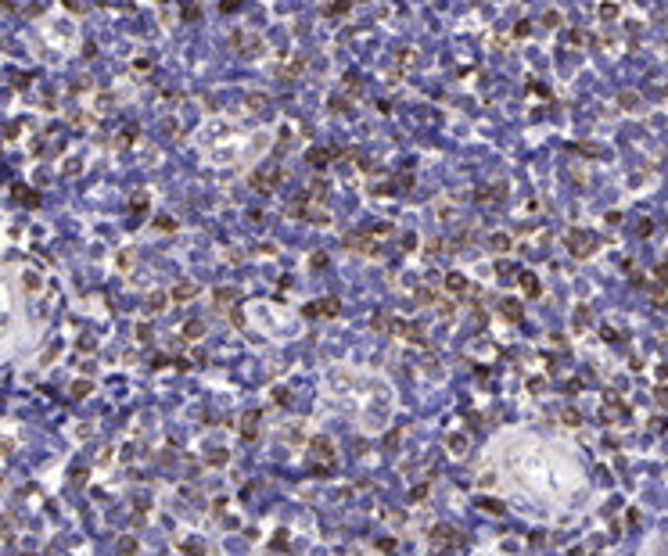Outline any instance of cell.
Returning <instances> with one entry per match:
<instances>
[{"instance_id":"1f68e13d","label":"cell","mask_w":668,"mask_h":556,"mask_svg":"<svg viewBox=\"0 0 668 556\" xmlns=\"http://www.w3.org/2000/svg\"><path fill=\"white\" fill-rule=\"evenodd\" d=\"M266 104H269V101H266V94H248V108H252V111H263Z\"/></svg>"},{"instance_id":"4dcf8cb0","label":"cell","mask_w":668,"mask_h":556,"mask_svg":"<svg viewBox=\"0 0 668 556\" xmlns=\"http://www.w3.org/2000/svg\"><path fill=\"white\" fill-rule=\"evenodd\" d=\"M571 43H575V47H589V43H593V36L582 33V29H571Z\"/></svg>"},{"instance_id":"4fadbf2b","label":"cell","mask_w":668,"mask_h":556,"mask_svg":"<svg viewBox=\"0 0 668 556\" xmlns=\"http://www.w3.org/2000/svg\"><path fill=\"white\" fill-rule=\"evenodd\" d=\"M302 68H306V61H302V57H291V61H284V65H280V79H284V83L298 79V76H302Z\"/></svg>"},{"instance_id":"681fc988","label":"cell","mask_w":668,"mask_h":556,"mask_svg":"<svg viewBox=\"0 0 668 556\" xmlns=\"http://www.w3.org/2000/svg\"><path fill=\"white\" fill-rule=\"evenodd\" d=\"M424 495H428V485H417L413 492H409V499H413V502H420V499H424Z\"/></svg>"},{"instance_id":"603a6c76","label":"cell","mask_w":668,"mask_h":556,"mask_svg":"<svg viewBox=\"0 0 668 556\" xmlns=\"http://www.w3.org/2000/svg\"><path fill=\"white\" fill-rule=\"evenodd\" d=\"M14 198H18L22 205H36V201H40V198H36V190H29V187H22V183L14 187Z\"/></svg>"},{"instance_id":"484cf974","label":"cell","mask_w":668,"mask_h":556,"mask_svg":"<svg viewBox=\"0 0 668 556\" xmlns=\"http://www.w3.org/2000/svg\"><path fill=\"white\" fill-rule=\"evenodd\" d=\"M489 244H492V251H499V255H503V251H510V237H507V233H492V240H489Z\"/></svg>"},{"instance_id":"7c38bea8","label":"cell","mask_w":668,"mask_h":556,"mask_svg":"<svg viewBox=\"0 0 668 556\" xmlns=\"http://www.w3.org/2000/svg\"><path fill=\"white\" fill-rule=\"evenodd\" d=\"M518 283H521V291H525L528 298H539V294H542L539 277H535V273H518Z\"/></svg>"},{"instance_id":"5b68a950","label":"cell","mask_w":668,"mask_h":556,"mask_svg":"<svg viewBox=\"0 0 668 556\" xmlns=\"http://www.w3.org/2000/svg\"><path fill=\"white\" fill-rule=\"evenodd\" d=\"M338 155H345L341 147H309V151H306V162L313 165V169H324V165H327L331 158H338Z\"/></svg>"},{"instance_id":"bcb514c9","label":"cell","mask_w":668,"mask_h":556,"mask_svg":"<svg viewBox=\"0 0 668 556\" xmlns=\"http://www.w3.org/2000/svg\"><path fill=\"white\" fill-rule=\"evenodd\" d=\"M119 266H123V269H130V266H133V248H126L123 255H119Z\"/></svg>"},{"instance_id":"816d5d0a","label":"cell","mask_w":668,"mask_h":556,"mask_svg":"<svg viewBox=\"0 0 668 556\" xmlns=\"http://www.w3.org/2000/svg\"><path fill=\"white\" fill-rule=\"evenodd\" d=\"M62 4H65L68 11H83V7H86V0H62Z\"/></svg>"},{"instance_id":"e575fe53","label":"cell","mask_w":668,"mask_h":556,"mask_svg":"<svg viewBox=\"0 0 668 556\" xmlns=\"http://www.w3.org/2000/svg\"><path fill=\"white\" fill-rule=\"evenodd\" d=\"M435 312H438L442 320H453V312H457V309H453V302H435Z\"/></svg>"},{"instance_id":"3957f363","label":"cell","mask_w":668,"mask_h":556,"mask_svg":"<svg viewBox=\"0 0 668 556\" xmlns=\"http://www.w3.org/2000/svg\"><path fill=\"white\" fill-rule=\"evenodd\" d=\"M431 546H435V549H457V546H460L457 528H449V524H438V528L431 531Z\"/></svg>"},{"instance_id":"11a10c76","label":"cell","mask_w":668,"mask_h":556,"mask_svg":"<svg viewBox=\"0 0 668 556\" xmlns=\"http://www.w3.org/2000/svg\"><path fill=\"white\" fill-rule=\"evenodd\" d=\"M237 4H241V0H223V4H219V7H223V11H234Z\"/></svg>"},{"instance_id":"ab89813d","label":"cell","mask_w":668,"mask_h":556,"mask_svg":"<svg viewBox=\"0 0 668 556\" xmlns=\"http://www.w3.org/2000/svg\"><path fill=\"white\" fill-rule=\"evenodd\" d=\"M367 233L370 237H385V233H392V226H388V222H377V226H367Z\"/></svg>"},{"instance_id":"ffe728a7","label":"cell","mask_w":668,"mask_h":556,"mask_svg":"<svg viewBox=\"0 0 668 556\" xmlns=\"http://www.w3.org/2000/svg\"><path fill=\"white\" fill-rule=\"evenodd\" d=\"M90 391H94V384H90L86 377H79V381H72V388H68V395H72V398H86Z\"/></svg>"},{"instance_id":"d590c367","label":"cell","mask_w":668,"mask_h":556,"mask_svg":"<svg viewBox=\"0 0 668 556\" xmlns=\"http://www.w3.org/2000/svg\"><path fill=\"white\" fill-rule=\"evenodd\" d=\"M180 553H184V556H205V553H201V542H194V538H191V542H184V549H180Z\"/></svg>"},{"instance_id":"30bf717a","label":"cell","mask_w":668,"mask_h":556,"mask_svg":"<svg viewBox=\"0 0 668 556\" xmlns=\"http://www.w3.org/2000/svg\"><path fill=\"white\" fill-rule=\"evenodd\" d=\"M370 327L377 330V334H392V330H399V323L388 316V312H374L370 316Z\"/></svg>"},{"instance_id":"60d3db41","label":"cell","mask_w":668,"mask_h":556,"mask_svg":"<svg viewBox=\"0 0 668 556\" xmlns=\"http://www.w3.org/2000/svg\"><path fill=\"white\" fill-rule=\"evenodd\" d=\"M399 442H402V431L396 427V431H392V434H388V438H385V448H396Z\"/></svg>"},{"instance_id":"b9f144b4","label":"cell","mask_w":668,"mask_h":556,"mask_svg":"<svg viewBox=\"0 0 668 556\" xmlns=\"http://www.w3.org/2000/svg\"><path fill=\"white\" fill-rule=\"evenodd\" d=\"M22 287H25V291H40V277H36V273H29Z\"/></svg>"},{"instance_id":"44dd1931","label":"cell","mask_w":668,"mask_h":556,"mask_svg":"<svg viewBox=\"0 0 668 556\" xmlns=\"http://www.w3.org/2000/svg\"><path fill=\"white\" fill-rule=\"evenodd\" d=\"M478 506L485 509V513H492V517H503V513H507V506H503V502H499V499H481Z\"/></svg>"},{"instance_id":"d4e9b609","label":"cell","mask_w":668,"mask_h":556,"mask_svg":"<svg viewBox=\"0 0 668 556\" xmlns=\"http://www.w3.org/2000/svg\"><path fill=\"white\" fill-rule=\"evenodd\" d=\"M180 14H184V22H198V4H191V0H184V4H180Z\"/></svg>"},{"instance_id":"f35d334b","label":"cell","mask_w":668,"mask_h":556,"mask_svg":"<svg viewBox=\"0 0 668 556\" xmlns=\"http://www.w3.org/2000/svg\"><path fill=\"white\" fill-rule=\"evenodd\" d=\"M528 391H532V395H542V391H546V381H542V377H532V381H528Z\"/></svg>"},{"instance_id":"cb8c5ba5","label":"cell","mask_w":668,"mask_h":556,"mask_svg":"<svg viewBox=\"0 0 668 556\" xmlns=\"http://www.w3.org/2000/svg\"><path fill=\"white\" fill-rule=\"evenodd\" d=\"M560 420H564L568 427H579V424H582V416H579V409H575V405H568V409H560Z\"/></svg>"},{"instance_id":"ba28073f","label":"cell","mask_w":668,"mask_h":556,"mask_svg":"<svg viewBox=\"0 0 668 556\" xmlns=\"http://www.w3.org/2000/svg\"><path fill=\"white\" fill-rule=\"evenodd\" d=\"M169 294H173V302H176V305H184V302H191V298L198 294V283H194V280H180Z\"/></svg>"},{"instance_id":"2e32d148","label":"cell","mask_w":668,"mask_h":556,"mask_svg":"<svg viewBox=\"0 0 668 556\" xmlns=\"http://www.w3.org/2000/svg\"><path fill=\"white\" fill-rule=\"evenodd\" d=\"M169 298H173V294H165V291H151V294H147V312H165Z\"/></svg>"},{"instance_id":"db71d44e","label":"cell","mask_w":668,"mask_h":556,"mask_svg":"<svg viewBox=\"0 0 668 556\" xmlns=\"http://www.w3.org/2000/svg\"><path fill=\"white\" fill-rule=\"evenodd\" d=\"M345 90H352V94H356V90H359V76H345Z\"/></svg>"},{"instance_id":"8fae6325","label":"cell","mask_w":668,"mask_h":556,"mask_svg":"<svg viewBox=\"0 0 668 556\" xmlns=\"http://www.w3.org/2000/svg\"><path fill=\"white\" fill-rule=\"evenodd\" d=\"M446 291H449V294H467V291H470V280H467L464 273H449V277H446Z\"/></svg>"},{"instance_id":"f546056e","label":"cell","mask_w":668,"mask_h":556,"mask_svg":"<svg viewBox=\"0 0 668 556\" xmlns=\"http://www.w3.org/2000/svg\"><path fill=\"white\" fill-rule=\"evenodd\" d=\"M345 11H348V0H334V4H327V7H324L327 18H334V14H345Z\"/></svg>"},{"instance_id":"c3c4849f","label":"cell","mask_w":668,"mask_h":556,"mask_svg":"<svg viewBox=\"0 0 668 556\" xmlns=\"http://www.w3.org/2000/svg\"><path fill=\"white\" fill-rule=\"evenodd\" d=\"M309 266H313V269H320V266H327V255H324V251H316V255H313V259H309Z\"/></svg>"},{"instance_id":"7402d4cb","label":"cell","mask_w":668,"mask_h":556,"mask_svg":"<svg viewBox=\"0 0 668 556\" xmlns=\"http://www.w3.org/2000/svg\"><path fill=\"white\" fill-rule=\"evenodd\" d=\"M226 459H230V456H226V448H212V452L205 456L208 467H226Z\"/></svg>"},{"instance_id":"9c48e42d","label":"cell","mask_w":668,"mask_h":556,"mask_svg":"<svg viewBox=\"0 0 668 556\" xmlns=\"http://www.w3.org/2000/svg\"><path fill=\"white\" fill-rule=\"evenodd\" d=\"M241 438H248V442L259 438V413H255V409L241 416Z\"/></svg>"},{"instance_id":"277c9868","label":"cell","mask_w":668,"mask_h":556,"mask_svg":"<svg viewBox=\"0 0 668 556\" xmlns=\"http://www.w3.org/2000/svg\"><path fill=\"white\" fill-rule=\"evenodd\" d=\"M230 47H234L241 57H252V54H259V51H263V43H259V36H248V33H234Z\"/></svg>"},{"instance_id":"52a82bcc","label":"cell","mask_w":668,"mask_h":556,"mask_svg":"<svg viewBox=\"0 0 668 556\" xmlns=\"http://www.w3.org/2000/svg\"><path fill=\"white\" fill-rule=\"evenodd\" d=\"M396 334H399L402 341H409V344H420V341H424V327H420V323H413V320H402Z\"/></svg>"},{"instance_id":"f907efd6","label":"cell","mask_w":668,"mask_h":556,"mask_svg":"<svg viewBox=\"0 0 668 556\" xmlns=\"http://www.w3.org/2000/svg\"><path fill=\"white\" fill-rule=\"evenodd\" d=\"M528 33H532V25H528V22H518V25H514V36H528Z\"/></svg>"},{"instance_id":"5bb4252c","label":"cell","mask_w":668,"mask_h":556,"mask_svg":"<svg viewBox=\"0 0 668 556\" xmlns=\"http://www.w3.org/2000/svg\"><path fill=\"white\" fill-rule=\"evenodd\" d=\"M180 337H184V341H201L205 337V323L201 320H187L184 330H180Z\"/></svg>"},{"instance_id":"83f0119b","label":"cell","mask_w":668,"mask_h":556,"mask_svg":"<svg viewBox=\"0 0 668 556\" xmlns=\"http://www.w3.org/2000/svg\"><path fill=\"white\" fill-rule=\"evenodd\" d=\"M600 18H603V22H614V18H618V4L603 0V4H600Z\"/></svg>"},{"instance_id":"ac0fdd59","label":"cell","mask_w":668,"mask_h":556,"mask_svg":"<svg viewBox=\"0 0 668 556\" xmlns=\"http://www.w3.org/2000/svg\"><path fill=\"white\" fill-rule=\"evenodd\" d=\"M499 309H503V316H507L510 323H518V320H521V302H518V298H507V302L499 305Z\"/></svg>"},{"instance_id":"4316f807","label":"cell","mask_w":668,"mask_h":556,"mask_svg":"<svg viewBox=\"0 0 668 556\" xmlns=\"http://www.w3.org/2000/svg\"><path fill=\"white\" fill-rule=\"evenodd\" d=\"M136 538H119V556H136Z\"/></svg>"},{"instance_id":"6da1fadb","label":"cell","mask_w":668,"mask_h":556,"mask_svg":"<svg viewBox=\"0 0 668 556\" xmlns=\"http://www.w3.org/2000/svg\"><path fill=\"white\" fill-rule=\"evenodd\" d=\"M564 244H568V251L575 255V259H586V255L597 251V237L589 233V230H568V233H564Z\"/></svg>"},{"instance_id":"74e56055","label":"cell","mask_w":668,"mask_h":556,"mask_svg":"<svg viewBox=\"0 0 668 556\" xmlns=\"http://www.w3.org/2000/svg\"><path fill=\"white\" fill-rule=\"evenodd\" d=\"M155 226H158L162 233H169V230H176V222H173L169 216H158V219H155Z\"/></svg>"},{"instance_id":"9f6ffc18","label":"cell","mask_w":668,"mask_h":556,"mask_svg":"<svg viewBox=\"0 0 668 556\" xmlns=\"http://www.w3.org/2000/svg\"><path fill=\"white\" fill-rule=\"evenodd\" d=\"M431 556H442V553H431Z\"/></svg>"},{"instance_id":"ee69618b","label":"cell","mask_w":668,"mask_h":556,"mask_svg":"<svg viewBox=\"0 0 668 556\" xmlns=\"http://www.w3.org/2000/svg\"><path fill=\"white\" fill-rule=\"evenodd\" d=\"M151 337H155V334H151V327H144V323H140V327H136V341H144V344H147Z\"/></svg>"},{"instance_id":"e0dca14e","label":"cell","mask_w":668,"mask_h":556,"mask_svg":"<svg viewBox=\"0 0 668 556\" xmlns=\"http://www.w3.org/2000/svg\"><path fill=\"white\" fill-rule=\"evenodd\" d=\"M313 452H316V459H324L327 467H331V459H334V445H331L327 438H316V442H313Z\"/></svg>"},{"instance_id":"836d02e7","label":"cell","mask_w":668,"mask_h":556,"mask_svg":"<svg viewBox=\"0 0 668 556\" xmlns=\"http://www.w3.org/2000/svg\"><path fill=\"white\" fill-rule=\"evenodd\" d=\"M417 302H420V305H435L438 298H435V291H431V287H420V291H417Z\"/></svg>"},{"instance_id":"f1b7e54d","label":"cell","mask_w":668,"mask_h":556,"mask_svg":"<svg viewBox=\"0 0 668 556\" xmlns=\"http://www.w3.org/2000/svg\"><path fill=\"white\" fill-rule=\"evenodd\" d=\"M396 61H399V65H413V61H417L413 47H399V51H396Z\"/></svg>"},{"instance_id":"8992f818","label":"cell","mask_w":668,"mask_h":556,"mask_svg":"<svg viewBox=\"0 0 668 556\" xmlns=\"http://www.w3.org/2000/svg\"><path fill=\"white\" fill-rule=\"evenodd\" d=\"M341 244H345L348 251H356V255H370V251H374V240H370L367 230H363V233H345Z\"/></svg>"},{"instance_id":"7a4b0ae2","label":"cell","mask_w":668,"mask_h":556,"mask_svg":"<svg viewBox=\"0 0 668 556\" xmlns=\"http://www.w3.org/2000/svg\"><path fill=\"white\" fill-rule=\"evenodd\" d=\"M338 312H341L338 298H320V302H309V305H306V316H309V320H331V316H338Z\"/></svg>"},{"instance_id":"f6af8a7d","label":"cell","mask_w":668,"mask_h":556,"mask_svg":"<svg viewBox=\"0 0 668 556\" xmlns=\"http://www.w3.org/2000/svg\"><path fill=\"white\" fill-rule=\"evenodd\" d=\"M449 448H467V438L464 434H449Z\"/></svg>"},{"instance_id":"f5cc1de1","label":"cell","mask_w":668,"mask_h":556,"mask_svg":"<svg viewBox=\"0 0 668 556\" xmlns=\"http://www.w3.org/2000/svg\"><path fill=\"white\" fill-rule=\"evenodd\" d=\"M586 323H589V312L579 309V312H575V327H586Z\"/></svg>"},{"instance_id":"d6986e66","label":"cell","mask_w":668,"mask_h":556,"mask_svg":"<svg viewBox=\"0 0 668 556\" xmlns=\"http://www.w3.org/2000/svg\"><path fill=\"white\" fill-rule=\"evenodd\" d=\"M212 302H216V305H234L237 294H234V287H216V291H212Z\"/></svg>"},{"instance_id":"7bdbcfd3","label":"cell","mask_w":668,"mask_h":556,"mask_svg":"<svg viewBox=\"0 0 668 556\" xmlns=\"http://www.w3.org/2000/svg\"><path fill=\"white\" fill-rule=\"evenodd\" d=\"M331 108H334V111H348V101L338 94V97H331Z\"/></svg>"},{"instance_id":"9a60e30c","label":"cell","mask_w":668,"mask_h":556,"mask_svg":"<svg viewBox=\"0 0 668 556\" xmlns=\"http://www.w3.org/2000/svg\"><path fill=\"white\" fill-rule=\"evenodd\" d=\"M499 198H507V183H503V179L492 183V187H485V190H478V201H499Z\"/></svg>"},{"instance_id":"7dc6e473","label":"cell","mask_w":668,"mask_h":556,"mask_svg":"<svg viewBox=\"0 0 668 556\" xmlns=\"http://www.w3.org/2000/svg\"><path fill=\"white\" fill-rule=\"evenodd\" d=\"M144 205H147V198H144V194H133V201H130V208H133V212H140Z\"/></svg>"},{"instance_id":"8d00e7d4","label":"cell","mask_w":668,"mask_h":556,"mask_svg":"<svg viewBox=\"0 0 668 556\" xmlns=\"http://www.w3.org/2000/svg\"><path fill=\"white\" fill-rule=\"evenodd\" d=\"M542 25H546V29H557V25H560V11H546V14H542Z\"/></svg>"},{"instance_id":"d6a6232c","label":"cell","mask_w":668,"mask_h":556,"mask_svg":"<svg viewBox=\"0 0 668 556\" xmlns=\"http://www.w3.org/2000/svg\"><path fill=\"white\" fill-rule=\"evenodd\" d=\"M496 273H499V277H518L521 269L514 266V262H496Z\"/></svg>"}]
</instances>
